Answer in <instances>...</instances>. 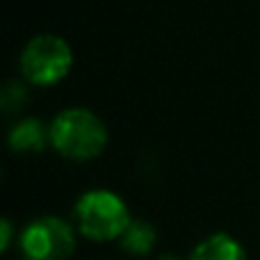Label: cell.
Returning a JSON list of instances; mask_svg holds the SVG:
<instances>
[{
    "label": "cell",
    "mask_w": 260,
    "mask_h": 260,
    "mask_svg": "<svg viewBox=\"0 0 260 260\" xmlns=\"http://www.w3.org/2000/svg\"><path fill=\"white\" fill-rule=\"evenodd\" d=\"M0 103H3V110L5 112H16V110H21L23 105L27 103V91L23 85H18V82H9L7 87L3 89V99H0Z\"/></svg>",
    "instance_id": "ba28073f"
},
{
    "label": "cell",
    "mask_w": 260,
    "mask_h": 260,
    "mask_svg": "<svg viewBox=\"0 0 260 260\" xmlns=\"http://www.w3.org/2000/svg\"><path fill=\"white\" fill-rule=\"evenodd\" d=\"M187 260H247V253L229 233H215L201 240Z\"/></svg>",
    "instance_id": "5b68a950"
},
{
    "label": "cell",
    "mask_w": 260,
    "mask_h": 260,
    "mask_svg": "<svg viewBox=\"0 0 260 260\" xmlns=\"http://www.w3.org/2000/svg\"><path fill=\"white\" fill-rule=\"evenodd\" d=\"M76 226L87 240L110 242L119 240L128 229L130 219L128 206L119 194L110 189H91L85 192L76 203Z\"/></svg>",
    "instance_id": "7a4b0ae2"
},
{
    "label": "cell",
    "mask_w": 260,
    "mask_h": 260,
    "mask_svg": "<svg viewBox=\"0 0 260 260\" xmlns=\"http://www.w3.org/2000/svg\"><path fill=\"white\" fill-rule=\"evenodd\" d=\"M21 73L37 87L62 82L73 69V50L57 35H37L25 44L18 59Z\"/></svg>",
    "instance_id": "3957f363"
},
{
    "label": "cell",
    "mask_w": 260,
    "mask_h": 260,
    "mask_svg": "<svg viewBox=\"0 0 260 260\" xmlns=\"http://www.w3.org/2000/svg\"><path fill=\"white\" fill-rule=\"evenodd\" d=\"M0 231H3V238H0V251H7L9 247H12V221L9 219H3L0 221Z\"/></svg>",
    "instance_id": "9c48e42d"
},
{
    "label": "cell",
    "mask_w": 260,
    "mask_h": 260,
    "mask_svg": "<svg viewBox=\"0 0 260 260\" xmlns=\"http://www.w3.org/2000/svg\"><path fill=\"white\" fill-rule=\"evenodd\" d=\"M157 260H180L178 256H174V253H165V256H160Z\"/></svg>",
    "instance_id": "30bf717a"
},
{
    "label": "cell",
    "mask_w": 260,
    "mask_h": 260,
    "mask_svg": "<svg viewBox=\"0 0 260 260\" xmlns=\"http://www.w3.org/2000/svg\"><path fill=\"white\" fill-rule=\"evenodd\" d=\"M50 142V130L37 119H21L9 130V148L16 153H39Z\"/></svg>",
    "instance_id": "8992f818"
},
{
    "label": "cell",
    "mask_w": 260,
    "mask_h": 260,
    "mask_svg": "<svg viewBox=\"0 0 260 260\" xmlns=\"http://www.w3.org/2000/svg\"><path fill=\"white\" fill-rule=\"evenodd\" d=\"M50 144L62 157L85 162L99 157L108 146V128L91 110L69 108L50 123Z\"/></svg>",
    "instance_id": "6da1fadb"
},
{
    "label": "cell",
    "mask_w": 260,
    "mask_h": 260,
    "mask_svg": "<svg viewBox=\"0 0 260 260\" xmlns=\"http://www.w3.org/2000/svg\"><path fill=\"white\" fill-rule=\"evenodd\" d=\"M18 244L25 260H69L76 251V233L59 217H39L23 229Z\"/></svg>",
    "instance_id": "277c9868"
},
{
    "label": "cell",
    "mask_w": 260,
    "mask_h": 260,
    "mask_svg": "<svg viewBox=\"0 0 260 260\" xmlns=\"http://www.w3.org/2000/svg\"><path fill=\"white\" fill-rule=\"evenodd\" d=\"M121 242V249L130 256H146V253L153 251L157 242V233L148 221L142 219H133L128 224V229L123 231V235L119 238Z\"/></svg>",
    "instance_id": "52a82bcc"
}]
</instances>
